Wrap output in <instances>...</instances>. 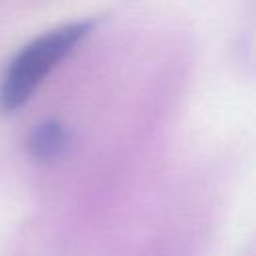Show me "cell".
Here are the masks:
<instances>
[{
  "label": "cell",
  "mask_w": 256,
  "mask_h": 256,
  "mask_svg": "<svg viewBox=\"0 0 256 256\" xmlns=\"http://www.w3.org/2000/svg\"><path fill=\"white\" fill-rule=\"evenodd\" d=\"M90 22H72L54 28L26 44L8 64L0 82V106L14 112L24 106L44 78L90 32Z\"/></svg>",
  "instance_id": "6da1fadb"
},
{
  "label": "cell",
  "mask_w": 256,
  "mask_h": 256,
  "mask_svg": "<svg viewBox=\"0 0 256 256\" xmlns=\"http://www.w3.org/2000/svg\"><path fill=\"white\" fill-rule=\"evenodd\" d=\"M68 142H70V134L66 126L56 120H48L32 130V134L28 136V150L36 160L50 162L64 154Z\"/></svg>",
  "instance_id": "7a4b0ae2"
}]
</instances>
